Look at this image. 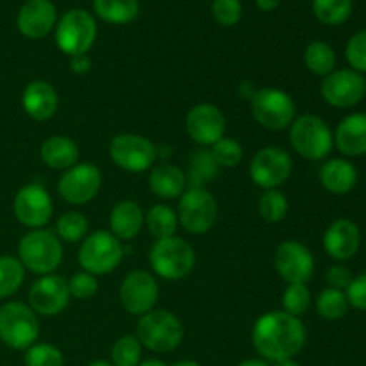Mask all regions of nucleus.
Masks as SVG:
<instances>
[{
	"label": "nucleus",
	"mask_w": 366,
	"mask_h": 366,
	"mask_svg": "<svg viewBox=\"0 0 366 366\" xmlns=\"http://www.w3.org/2000/svg\"><path fill=\"white\" fill-rule=\"evenodd\" d=\"M306 325L286 311L261 315L252 327V345L261 360L277 363L293 360L306 345Z\"/></svg>",
	"instance_id": "f257e3e1"
},
{
	"label": "nucleus",
	"mask_w": 366,
	"mask_h": 366,
	"mask_svg": "<svg viewBox=\"0 0 366 366\" xmlns=\"http://www.w3.org/2000/svg\"><path fill=\"white\" fill-rule=\"evenodd\" d=\"M18 259L25 270L39 277L54 274L63 261V243L56 232L32 229L18 243Z\"/></svg>",
	"instance_id": "f03ea898"
},
{
	"label": "nucleus",
	"mask_w": 366,
	"mask_h": 366,
	"mask_svg": "<svg viewBox=\"0 0 366 366\" xmlns=\"http://www.w3.org/2000/svg\"><path fill=\"white\" fill-rule=\"evenodd\" d=\"M136 338L152 352H172L181 345L184 338V325L170 311L152 310L139 317L136 325Z\"/></svg>",
	"instance_id": "7ed1b4c3"
},
{
	"label": "nucleus",
	"mask_w": 366,
	"mask_h": 366,
	"mask_svg": "<svg viewBox=\"0 0 366 366\" xmlns=\"http://www.w3.org/2000/svg\"><path fill=\"white\" fill-rule=\"evenodd\" d=\"M154 274L167 281H181L195 268L197 254L188 242L177 236L156 239L149 254Z\"/></svg>",
	"instance_id": "20e7f679"
},
{
	"label": "nucleus",
	"mask_w": 366,
	"mask_h": 366,
	"mask_svg": "<svg viewBox=\"0 0 366 366\" xmlns=\"http://www.w3.org/2000/svg\"><path fill=\"white\" fill-rule=\"evenodd\" d=\"M290 143L304 159L320 161L331 154L335 138L324 118L317 114H302L290 125Z\"/></svg>",
	"instance_id": "39448f33"
},
{
	"label": "nucleus",
	"mask_w": 366,
	"mask_h": 366,
	"mask_svg": "<svg viewBox=\"0 0 366 366\" xmlns=\"http://www.w3.org/2000/svg\"><path fill=\"white\" fill-rule=\"evenodd\" d=\"M124 245L109 231H97L82 239L77 261L84 272L92 275H107L120 267L124 259Z\"/></svg>",
	"instance_id": "423d86ee"
},
{
	"label": "nucleus",
	"mask_w": 366,
	"mask_h": 366,
	"mask_svg": "<svg viewBox=\"0 0 366 366\" xmlns=\"http://www.w3.org/2000/svg\"><path fill=\"white\" fill-rule=\"evenodd\" d=\"M39 338L38 315L24 302H6L0 307V340L14 350H27Z\"/></svg>",
	"instance_id": "0eeeda50"
},
{
	"label": "nucleus",
	"mask_w": 366,
	"mask_h": 366,
	"mask_svg": "<svg viewBox=\"0 0 366 366\" xmlns=\"http://www.w3.org/2000/svg\"><path fill=\"white\" fill-rule=\"evenodd\" d=\"M250 111L261 127L285 131L297 118V106L292 97L279 88H263L250 97Z\"/></svg>",
	"instance_id": "6e6552de"
},
{
	"label": "nucleus",
	"mask_w": 366,
	"mask_h": 366,
	"mask_svg": "<svg viewBox=\"0 0 366 366\" xmlns=\"http://www.w3.org/2000/svg\"><path fill=\"white\" fill-rule=\"evenodd\" d=\"M56 43L66 56L88 54L97 39V21L88 11L71 9L61 16L56 24Z\"/></svg>",
	"instance_id": "1a4fd4ad"
},
{
	"label": "nucleus",
	"mask_w": 366,
	"mask_h": 366,
	"mask_svg": "<svg viewBox=\"0 0 366 366\" xmlns=\"http://www.w3.org/2000/svg\"><path fill=\"white\" fill-rule=\"evenodd\" d=\"M179 224L189 234H206L218 218V204L206 188H189L179 197Z\"/></svg>",
	"instance_id": "9d476101"
},
{
	"label": "nucleus",
	"mask_w": 366,
	"mask_h": 366,
	"mask_svg": "<svg viewBox=\"0 0 366 366\" xmlns=\"http://www.w3.org/2000/svg\"><path fill=\"white\" fill-rule=\"evenodd\" d=\"M113 163L129 174H143L154 167L157 149L149 138L139 134H118L109 143Z\"/></svg>",
	"instance_id": "9b49d317"
},
{
	"label": "nucleus",
	"mask_w": 366,
	"mask_h": 366,
	"mask_svg": "<svg viewBox=\"0 0 366 366\" xmlns=\"http://www.w3.org/2000/svg\"><path fill=\"white\" fill-rule=\"evenodd\" d=\"M100 186H102V174L99 167L92 163H77L61 175L57 182V193L64 202L71 206H84L99 195Z\"/></svg>",
	"instance_id": "f8f14e48"
},
{
	"label": "nucleus",
	"mask_w": 366,
	"mask_h": 366,
	"mask_svg": "<svg viewBox=\"0 0 366 366\" xmlns=\"http://www.w3.org/2000/svg\"><path fill=\"white\" fill-rule=\"evenodd\" d=\"M293 161L281 147H264L250 161L249 174L254 184L263 189H277L290 179Z\"/></svg>",
	"instance_id": "ddd939ff"
},
{
	"label": "nucleus",
	"mask_w": 366,
	"mask_h": 366,
	"mask_svg": "<svg viewBox=\"0 0 366 366\" xmlns=\"http://www.w3.org/2000/svg\"><path fill=\"white\" fill-rule=\"evenodd\" d=\"M120 302L127 313L143 317L154 310L159 299V286L150 272L132 270L120 286Z\"/></svg>",
	"instance_id": "4468645a"
},
{
	"label": "nucleus",
	"mask_w": 366,
	"mask_h": 366,
	"mask_svg": "<svg viewBox=\"0 0 366 366\" xmlns=\"http://www.w3.org/2000/svg\"><path fill=\"white\" fill-rule=\"evenodd\" d=\"M13 211L21 225L32 229H43L54 213V202L50 193L41 184H27L18 189L13 202Z\"/></svg>",
	"instance_id": "2eb2a0df"
},
{
	"label": "nucleus",
	"mask_w": 366,
	"mask_h": 366,
	"mask_svg": "<svg viewBox=\"0 0 366 366\" xmlns=\"http://www.w3.org/2000/svg\"><path fill=\"white\" fill-rule=\"evenodd\" d=\"M322 99L332 107L347 109L354 107L365 99L366 95V79L363 74L354 70H335L324 77L320 86Z\"/></svg>",
	"instance_id": "dca6fc26"
},
{
	"label": "nucleus",
	"mask_w": 366,
	"mask_h": 366,
	"mask_svg": "<svg viewBox=\"0 0 366 366\" xmlns=\"http://www.w3.org/2000/svg\"><path fill=\"white\" fill-rule=\"evenodd\" d=\"M68 281L57 274L41 275L29 290V307L39 317H56L70 302Z\"/></svg>",
	"instance_id": "f3484780"
},
{
	"label": "nucleus",
	"mask_w": 366,
	"mask_h": 366,
	"mask_svg": "<svg viewBox=\"0 0 366 366\" xmlns=\"http://www.w3.org/2000/svg\"><path fill=\"white\" fill-rule=\"evenodd\" d=\"M275 270L288 285H306L315 270L311 250L304 243L288 239L275 250Z\"/></svg>",
	"instance_id": "a211bd4d"
},
{
	"label": "nucleus",
	"mask_w": 366,
	"mask_h": 366,
	"mask_svg": "<svg viewBox=\"0 0 366 366\" xmlns=\"http://www.w3.org/2000/svg\"><path fill=\"white\" fill-rule=\"evenodd\" d=\"M227 120L214 104H197L186 114V131L189 138L202 147H213L225 136Z\"/></svg>",
	"instance_id": "6ab92c4d"
},
{
	"label": "nucleus",
	"mask_w": 366,
	"mask_h": 366,
	"mask_svg": "<svg viewBox=\"0 0 366 366\" xmlns=\"http://www.w3.org/2000/svg\"><path fill=\"white\" fill-rule=\"evenodd\" d=\"M57 24V9L50 0H27L18 11V31L29 39L49 36Z\"/></svg>",
	"instance_id": "aec40b11"
},
{
	"label": "nucleus",
	"mask_w": 366,
	"mask_h": 366,
	"mask_svg": "<svg viewBox=\"0 0 366 366\" xmlns=\"http://www.w3.org/2000/svg\"><path fill=\"white\" fill-rule=\"evenodd\" d=\"M361 245V231L352 220L332 222L324 234V249L332 259L349 261L357 254Z\"/></svg>",
	"instance_id": "412c9836"
},
{
	"label": "nucleus",
	"mask_w": 366,
	"mask_h": 366,
	"mask_svg": "<svg viewBox=\"0 0 366 366\" xmlns=\"http://www.w3.org/2000/svg\"><path fill=\"white\" fill-rule=\"evenodd\" d=\"M59 97L56 88L46 81H32L21 95V107L32 120L45 122L56 114Z\"/></svg>",
	"instance_id": "4be33fe9"
},
{
	"label": "nucleus",
	"mask_w": 366,
	"mask_h": 366,
	"mask_svg": "<svg viewBox=\"0 0 366 366\" xmlns=\"http://www.w3.org/2000/svg\"><path fill=\"white\" fill-rule=\"evenodd\" d=\"M335 145L343 156L361 157L366 154V113H352L343 118L335 132Z\"/></svg>",
	"instance_id": "5701e85b"
},
{
	"label": "nucleus",
	"mask_w": 366,
	"mask_h": 366,
	"mask_svg": "<svg viewBox=\"0 0 366 366\" xmlns=\"http://www.w3.org/2000/svg\"><path fill=\"white\" fill-rule=\"evenodd\" d=\"M145 224V214L134 200H122L109 214V232L120 242L136 238Z\"/></svg>",
	"instance_id": "b1692460"
},
{
	"label": "nucleus",
	"mask_w": 366,
	"mask_h": 366,
	"mask_svg": "<svg viewBox=\"0 0 366 366\" xmlns=\"http://www.w3.org/2000/svg\"><path fill=\"white\" fill-rule=\"evenodd\" d=\"M318 177H320L322 186L335 195H345V193L352 192L354 186L357 184L356 167L342 157L325 161Z\"/></svg>",
	"instance_id": "393cba45"
},
{
	"label": "nucleus",
	"mask_w": 366,
	"mask_h": 366,
	"mask_svg": "<svg viewBox=\"0 0 366 366\" xmlns=\"http://www.w3.org/2000/svg\"><path fill=\"white\" fill-rule=\"evenodd\" d=\"M39 157L52 170H68L79 161V145L66 136H50L39 147Z\"/></svg>",
	"instance_id": "a878e982"
},
{
	"label": "nucleus",
	"mask_w": 366,
	"mask_h": 366,
	"mask_svg": "<svg viewBox=\"0 0 366 366\" xmlns=\"http://www.w3.org/2000/svg\"><path fill=\"white\" fill-rule=\"evenodd\" d=\"M186 174L175 164H159L149 174V188L159 199H179L186 192Z\"/></svg>",
	"instance_id": "bb28decb"
},
{
	"label": "nucleus",
	"mask_w": 366,
	"mask_h": 366,
	"mask_svg": "<svg viewBox=\"0 0 366 366\" xmlns=\"http://www.w3.org/2000/svg\"><path fill=\"white\" fill-rule=\"evenodd\" d=\"M93 9L100 20L124 25L138 16L139 2L138 0H93Z\"/></svg>",
	"instance_id": "cd10ccee"
},
{
	"label": "nucleus",
	"mask_w": 366,
	"mask_h": 366,
	"mask_svg": "<svg viewBox=\"0 0 366 366\" xmlns=\"http://www.w3.org/2000/svg\"><path fill=\"white\" fill-rule=\"evenodd\" d=\"M145 224L154 238L163 239L175 236V231L179 227V218L177 213L170 206H167V204H156L145 214Z\"/></svg>",
	"instance_id": "c85d7f7f"
},
{
	"label": "nucleus",
	"mask_w": 366,
	"mask_h": 366,
	"mask_svg": "<svg viewBox=\"0 0 366 366\" xmlns=\"http://www.w3.org/2000/svg\"><path fill=\"white\" fill-rule=\"evenodd\" d=\"M304 63H306V68L311 74L327 77L336 68V52L329 43L313 41L306 46Z\"/></svg>",
	"instance_id": "c756f323"
},
{
	"label": "nucleus",
	"mask_w": 366,
	"mask_h": 366,
	"mask_svg": "<svg viewBox=\"0 0 366 366\" xmlns=\"http://www.w3.org/2000/svg\"><path fill=\"white\" fill-rule=\"evenodd\" d=\"M218 172H220V167L214 161L211 150H199L189 159L186 181L192 184V188H204L207 181H213L217 177Z\"/></svg>",
	"instance_id": "7c9ffc66"
},
{
	"label": "nucleus",
	"mask_w": 366,
	"mask_h": 366,
	"mask_svg": "<svg viewBox=\"0 0 366 366\" xmlns=\"http://www.w3.org/2000/svg\"><path fill=\"white\" fill-rule=\"evenodd\" d=\"M25 268L18 257L0 256V300L14 295L21 288Z\"/></svg>",
	"instance_id": "2f4dec72"
},
{
	"label": "nucleus",
	"mask_w": 366,
	"mask_h": 366,
	"mask_svg": "<svg viewBox=\"0 0 366 366\" xmlns=\"http://www.w3.org/2000/svg\"><path fill=\"white\" fill-rule=\"evenodd\" d=\"M88 218L79 211L63 213L56 222V236L61 242L77 243L88 236Z\"/></svg>",
	"instance_id": "473e14b6"
},
{
	"label": "nucleus",
	"mask_w": 366,
	"mask_h": 366,
	"mask_svg": "<svg viewBox=\"0 0 366 366\" xmlns=\"http://www.w3.org/2000/svg\"><path fill=\"white\" fill-rule=\"evenodd\" d=\"M317 311L325 320H340L349 311V300L345 292L335 288L322 290L317 299Z\"/></svg>",
	"instance_id": "72a5a7b5"
},
{
	"label": "nucleus",
	"mask_w": 366,
	"mask_h": 366,
	"mask_svg": "<svg viewBox=\"0 0 366 366\" xmlns=\"http://www.w3.org/2000/svg\"><path fill=\"white\" fill-rule=\"evenodd\" d=\"M313 13L322 24L340 25L349 20L352 0H313Z\"/></svg>",
	"instance_id": "f704fd0d"
},
{
	"label": "nucleus",
	"mask_w": 366,
	"mask_h": 366,
	"mask_svg": "<svg viewBox=\"0 0 366 366\" xmlns=\"http://www.w3.org/2000/svg\"><path fill=\"white\" fill-rule=\"evenodd\" d=\"M143 345L136 335H125L114 342L111 349V363L114 366H138L142 363Z\"/></svg>",
	"instance_id": "c9c22d12"
},
{
	"label": "nucleus",
	"mask_w": 366,
	"mask_h": 366,
	"mask_svg": "<svg viewBox=\"0 0 366 366\" xmlns=\"http://www.w3.org/2000/svg\"><path fill=\"white\" fill-rule=\"evenodd\" d=\"M290 209L288 199L281 189H264L259 199V214L268 224H279L286 218Z\"/></svg>",
	"instance_id": "e433bc0d"
},
{
	"label": "nucleus",
	"mask_w": 366,
	"mask_h": 366,
	"mask_svg": "<svg viewBox=\"0 0 366 366\" xmlns=\"http://www.w3.org/2000/svg\"><path fill=\"white\" fill-rule=\"evenodd\" d=\"M25 366H64V356L50 343H34L25 350Z\"/></svg>",
	"instance_id": "4c0bfd02"
},
{
	"label": "nucleus",
	"mask_w": 366,
	"mask_h": 366,
	"mask_svg": "<svg viewBox=\"0 0 366 366\" xmlns=\"http://www.w3.org/2000/svg\"><path fill=\"white\" fill-rule=\"evenodd\" d=\"M311 306V292L307 285H288L282 293V307L292 317L300 318Z\"/></svg>",
	"instance_id": "58836bf2"
},
{
	"label": "nucleus",
	"mask_w": 366,
	"mask_h": 366,
	"mask_svg": "<svg viewBox=\"0 0 366 366\" xmlns=\"http://www.w3.org/2000/svg\"><path fill=\"white\" fill-rule=\"evenodd\" d=\"M209 150L220 168H234L243 159V147L234 138H227V136L218 139Z\"/></svg>",
	"instance_id": "ea45409f"
},
{
	"label": "nucleus",
	"mask_w": 366,
	"mask_h": 366,
	"mask_svg": "<svg viewBox=\"0 0 366 366\" xmlns=\"http://www.w3.org/2000/svg\"><path fill=\"white\" fill-rule=\"evenodd\" d=\"M211 13H213V18L218 24L231 27V25H236L242 20L243 7L239 0H213Z\"/></svg>",
	"instance_id": "a19ab883"
},
{
	"label": "nucleus",
	"mask_w": 366,
	"mask_h": 366,
	"mask_svg": "<svg viewBox=\"0 0 366 366\" xmlns=\"http://www.w3.org/2000/svg\"><path fill=\"white\" fill-rule=\"evenodd\" d=\"M68 292H70V297L79 300H88L99 292V282H97L95 275L88 274V272H77L70 277L68 281Z\"/></svg>",
	"instance_id": "79ce46f5"
},
{
	"label": "nucleus",
	"mask_w": 366,
	"mask_h": 366,
	"mask_svg": "<svg viewBox=\"0 0 366 366\" xmlns=\"http://www.w3.org/2000/svg\"><path fill=\"white\" fill-rule=\"evenodd\" d=\"M345 57L354 71L366 74V29L349 39L345 49Z\"/></svg>",
	"instance_id": "37998d69"
},
{
	"label": "nucleus",
	"mask_w": 366,
	"mask_h": 366,
	"mask_svg": "<svg viewBox=\"0 0 366 366\" xmlns=\"http://www.w3.org/2000/svg\"><path fill=\"white\" fill-rule=\"evenodd\" d=\"M345 295L349 300V306L360 311H366V272L350 281L349 288L345 290Z\"/></svg>",
	"instance_id": "c03bdc74"
},
{
	"label": "nucleus",
	"mask_w": 366,
	"mask_h": 366,
	"mask_svg": "<svg viewBox=\"0 0 366 366\" xmlns=\"http://www.w3.org/2000/svg\"><path fill=\"white\" fill-rule=\"evenodd\" d=\"M327 282H329V288H335V290H347L349 288L350 281H352V275H350V270L347 267H342V264H335L327 270Z\"/></svg>",
	"instance_id": "a18cd8bd"
},
{
	"label": "nucleus",
	"mask_w": 366,
	"mask_h": 366,
	"mask_svg": "<svg viewBox=\"0 0 366 366\" xmlns=\"http://www.w3.org/2000/svg\"><path fill=\"white\" fill-rule=\"evenodd\" d=\"M70 66L77 75H84L92 70V59L88 57V54H82V56H74L70 59Z\"/></svg>",
	"instance_id": "49530a36"
},
{
	"label": "nucleus",
	"mask_w": 366,
	"mask_h": 366,
	"mask_svg": "<svg viewBox=\"0 0 366 366\" xmlns=\"http://www.w3.org/2000/svg\"><path fill=\"white\" fill-rule=\"evenodd\" d=\"M282 0H257V7L261 11H274L275 7L281 6Z\"/></svg>",
	"instance_id": "de8ad7c7"
},
{
	"label": "nucleus",
	"mask_w": 366,
	"mask_h": 366,
	"mask_svg": "<svg viewBox=\"0 0 366 366\" xmlns=\"http://www.w3.org/2000/svg\"><path fill=\"white\" fill-rule=\"evenodd\" d=\"M236 366H270V365H268V361L264 360H245Z\"/></svg>",
	"instance_id": "09e8293b"
},
{
	"label": "nucleus",
	"mask_w": 366,
	"mask_h": 366,
	"mask_svg": "<svg viewBox=\"0 0 366 366\" xmlns=\"http://www.w3.org/2000/svg\"><path fill=\"white\" fill-rule=\"evenodd\" d=\"M138 366H168V365L163 363L161 360H147V361H142Z\"/></svg>",
	"instance_id": "8fccbe9b"
},
{
	"label": "nucleus",
	"mask_w": 366,
	"mask_h": 366,
	"mask_svg": "<svg viewBox=\"0 0 366 366\" xmlns=\"http://www.w3.org/2000/svg\"><path fill=\"white\" fill-rule=\"evenodd\" d=\"M272 366H300V365L293 360H282V361H277V363H274Z\"/></svg>",
	"instance_id": "3c124183"
},
{
	"label": "nucleus",
	"mask_w": 366,
	"mask_h": 366,
	"mask_svg": "<svg viewBox=\"0 0 366 366\" xmlns=\"http://www.w3.org/2000/svg\"><path fill=\"white\" fill-rule=\"evenodd\" d=\"M174 366H200V365L197 363V361H192V360H181V361H177Z\"/></svg>",
	"instance_id": "603ef678"
},
{
	"label": "nucleus",
	"mask_w": 366,
	"mask_h": 366,
	"mask_svg": "<svg viewBox=\"0 0 366 366\" xmlns=\"http://www.w3.org/2000/svg\"><path fill=\"white\" fill-rule=\"evenodd\" d=\"M88 366H114L111 361H106V360H97L93 361V363H89Z\"/></svg>",
	"instance_id": "864d4df0"
}]
</instances>
